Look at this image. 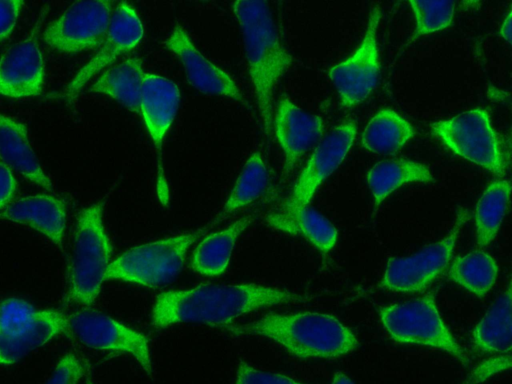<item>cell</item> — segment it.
Returning a JSON list of instances; mask_svg holds the SVG:
<instances>
[{
	"label": "cell",
	"mask_w": 512,
	"mask_h": 384,
	"mask_svg": "<svg viewBox=\"0 0 512 384\" xmlns=\"http://www.w3.org/2000/svg\"><path fill=\"white\" fill-rule=\"evenodd\" d=\"M208 229L207 225L131 247L111 261L105 280H118L151 288L167 285L178 276L190 248Z\"/></svg>",
	"instance_id": "cell-5"
},
{
	"label": "cell",
	"mask_w": 512,
	"mask_h": 384,
	"mask_svg": "<svg viewBox=\"0 0 512 384\" xmlns=\"http://www.w3.org/2000/svg\"><path fill=\"white\" fill-rule=\"evenodd\" d=\"M105 201H97L77 217L67 272V298L89 306L97 299L112 261L113 247L106 231Z\"/></svg>",
	"instance_id": "cell-4"
},
{
	"label": "cell",
	"mask_w": 512,
	"mask_h": 384,
	"mask_svg": "<svg viewBox=\"0 0 512 384\" xmlns=\"http://www.w3.org/2000/svg\"><path fill=\"white\" fill-rule=\"evenodd\" d=\"M357 134L353 121L334 127L316 146L299 173L289 196L282 203L309 206L318 188L341 165Z\"/></svg>",
	"instance_id": "cell-14"
},
{
	"label": "cell",
	"mask_w": 512,
	"mask_h": 384,
	"mask_svg": "<svg viewBox=\"0 0 512 384\" xmlns=\"http://www.w3.org/2000/svg\"><path fill=\"white\" fill-rule=\"evenodd\" d=\"M510 192L509 180L500 178L489 183L481 194L474 213L479 247L489 245L496 237L508 209Z\"/></svg>",
	"instance_id": "cell-29"
},
{
	"label": "cell",
	"mask_w": 512,
	"mask_h": 384,
	"mask_svg": "<svg viewBox=\"0 0 512 384\" xmlns=\"http://www.w3.org/2000/svg\"><path fill=\"white\" fill-rule=\"evenodd\" d=\"M431 132L453 153L497 176L506 170L502 142L485 109L475 108L431 124Z\"/></svg>",
	"instance_id": "cell-8"
},
{
	"label": "cell",
	"mask_w": 512,
	"mask_h": 384,
	"mask_svg": "<svg viewBox=\"0 0 512 384\" xmlns=\"http://www.w3.org/2000/svg\"><path fill=\"white\" fill-rule=\"evenodd\" d=\"M144 75L142 60L130 57L100 73L89 90L106 95L139 114Z\"/></svg>",
	"instance_id": "cell-23"
},
{
	"label": "cell",
	"mask_w": 512,
	"mask_h": 384,
	"mask_svg": "<svg viewBox=\"0 0 512 384\" xmlns=\"http://www.w3.org/2000/svg\"><path fill=\"white\" fill-rule=\"evenodd\" d=\"M412 125L392 109L378 111L362 132V145L376 154H393L413 136Z\"/></svg>",
	"instance_id": "cell-27"
},
{
	"label": "cell",
	"mask_w": 512,
	"mask_h": 384,
	"mask_svg": "<svg viewBox=\"0 0 512 384\" xmlns=\"http://www.w3.org/2000/svg\"><path fill=\"white\" fill-rule=\"evenodd\" d=\"M432 181L433 175L425 165L407 159L380 161L367 173V184L376 207L403 185Z\"/></svg>",
	"instance_id": "cell-26"
},
{
	"label": "cell",
	"mask_w": 512,
	"mask_h": 384,
	"mask_svg": "<svg viewBox=\"0 0 512 384\" xmlns=\"http://www.w3.org/2000/svg\"><path fill=\"white\" fill-rule=\"evenodd\" d=\"M0 219L27 225L61 247L66 212L62 200L51 195H34L9 203Z\"/></svg>",
	"instance_id": "cell-20"
},
{
	"label": "cell",
	"mask_w": 512,
	"mask_h": 384,
	"mask_svg": "<svg viewBox=\"0 0 512 384\" xmlns=\"http://www.w3.org/2000/svg\"><path fill=\"white\" fill-rule=\"evenodd\" d=\"M381 18L379 5L370 11L363 39L344 61L332 66L328 75L343 107L351 108L363 102L374 90L380 75L377 29Z\"/></svg>",
	"instance_id": "cell-12"
},
{
	"label": "cell",
	"mask_w": 512,
	"mask_h": 384,
	"mask_svg": "<svg viewBox=\"0 0 512 384\" xmlns=\"http://www.w3.org/2000/svg\"><path fill=\"white\" fill-rule=\"evenodd\" d=\"M270 185V173L263 155L254 151L247 158L235 183L209 228L262 197Z\"/></svg>",
	"instance_id": "cell-25"
},
{
	"label": "cell",
	"mask_w": 512,
	"mask_h": 384,
	"mask_svg": "<svg viewBox=\"0 0 512 384\" xmlns=\"http://www.w3.org/2000/svg\"><path fill=\"white\" fill-rule=\"evenodd\" d=\"M265 219L267 225L274 230L299 236L323 254H328L337 243V229L326 217L310 206H290L281 203L270 210Z\"/></svg>",
	"instance_id": "cell-19"
},
{
	"label": "cell",
	"mask_w": 512,
	"mask_h": 384,
	"mask_svg": "<svg viewBox=\"0 0 512 384\" xmlns=\"http://www.w3.org/2000/svg\"><path fill=\"white\" fill-rule=\"evenodd\" d=\"M143 36V23L135 7L127 2L118 3L97 52L71 79L65 89L66 97L70 100L75 98L91 79L137 47Z\"/></svg>",
	"instance_id": "cell-13"
},
{
	"label": "cell",
	"mask_w": 512,
	"mask_h": 384,
	"mask_svg": "<svg viewBox=\"0 0 512 384\" xmlns=\"http://www.w3.org/2000/svg\"><path fill=\"white\" fill-rule=\"evenodd\" d=\"M87 364L74 353L65 354L44 384H78L86 374Z\"/></svg>",
	"instance_id": "cell-32"
},
{
	"label": "cell",
	"mask_w": 512,
	"mask_h": 384,
	"mask_svg": "<svg viewBox=\"0 0 512 384\" xmlns=\"http://www.w3.org/2000/svg\"><path fill=\"white\" fill-rule=\"evenodd\" d=\"M0 161L43 189L52 190V183L30 145L25 125L2 113Z\"/></svg>",
	"instance_id": "cell-21"
},
{
	"label": "cell",
	"mask_w": 512,
	"mask_h": 384,
	"mask_svg": "<svg viewBox=\"0 0 512 384\" xmlns=\"http://www.w3.org/2000/svg\"><path fill=\"white\" fill-rule=\"evenodd\" d=\"M66 330L67 317L60 311L38 309L18 298L2 301L0 365L17 363Z\"/></svg>",
	"instance_id": "cell-7"
},
{
	"label": "cell",
	"mask_w": 512,
	"mask_h": 384,
	"mask_svg": "<svg viewBox=\"0 0 512 384\" xmlns=\"http://www.w3.org/2000/svg\"><path fill=\"white\" fill-rule=\"evenodd\" d=\"M180 105V91L167 77L145 72L139 103L146 131L157 150H161Z\"/></svg>",
	"instance_id": "cell-18"
},
{
	"label": "cell",
	"mask_w": 512,
	"mask_h": 384,
	"mask_svg": "<svg viewBox=\"0 0 512 384\" xmlns=\"http://www.w3.org/2000/svg\"><path fill=\"white\" fill-rule=\"evenodd\" d=\"M234 336L269 339L299 358L330 359L353 352L358 340L338 318L321 312L269 313L254 321L230 325Z\"/></svg>",
	"instance_id": "cell-3"
},
{
	"label": "cell",
	"mask_w": 512,
	"mask_h": 384,
	"mask_svg": "<svg viewBox=\"0 0 512 384\" xmlns=\"http://www.w3.org/2000/svg\"><path fill=\"white\" fill-rule=\"evenodd\" d=\"M447 277L477 297L485 296L494 286L498 265L492 255L483 250H474L458 255L450 261Z\"/></svg>",
	"instance_id": "cell-28"
},
{
	"label": "cell",
	"mask_w": 512,
	"mask_h": 384,
	"mask_svg": "<svg viewBox=\"0 0 512 384\" xmlns=\"http://www.w3.org/2000/svg\"><path fill=\"white\" fill-rule=\"evenodd\" d=\"M22 6L21 1H0V41L13 32Z\"/></svg>",
	"instance_id": "cell-34"
},
{
	"label": "cell",
	"mask_w": 512,
	"mask_h": 384,
	"mask_svg": "<svg viewBox=\"0 0 512 384\" xmlns=\"http://www.w3.org/2000/svg\"><path fill=\"white\" fill-rule=\"evenodd\" d=\"M240 27L248 74L265 137L272 136L274 96L292 63L269 4L265 1H236L232 4Z\"/></svg>",
	"instance_id": "cell-2"
},
{
	"label": "cell",
	"mask_w": 512,
	"mask_h": 384,
	"mask_svg": "<svg viewBox=\"0 0 512 384\" xmlns=\"http://www.w3.org/2000/svg\"><path fill=\"white\" fill-rule=\"evenodd\" d=\"M305 299V295L257 283L203 284L160 293L151 322L161 329L186 323L226 326L253 311Z\"/></svg>",
	"instance_id": "cell-1"
},
{
	"label": "cell",
	"mask_w": 512,
	"mask_h": 384,
	"mask_svg": "<svg viewBox=\"0 0 512 384\" xmlns=\"http://www.w3.org/2000/svg\"><path fill=\"white\" fill-rule=\"evenodd\" d=\"M86 384H94V383H93L91 380H89V379H88V380L86 381Z\"/></svg>",
	"instance_id": "cell-38"
},
{
	"label": "cell",
	"mask_w": 512,
	"mask_h": 384,
	"mask_svg": "<svg viewBox=\"0 0 512 384\" xmlns=\"http://www.w3.org/2000/svg\"><path fill=\"white\" fill-rule=\"evenodd\" d=\"M16 188L17 182L13 171L0 161V210L10 203Z\"/></svg>",
	"instance_id": "cell-35"
},
{
	"label": "cell",
	"mask_w": 512,
	"mask_h": 384,
	"mask_svg": "<svg viewBox=\"0 0 512 384\" xmlns=\"http://www.w3.org/2000/svg\"><path fill=\"white\" fill-rule=\"evenodd\" d=\"M468 216L466 210L459 211L452 229L445 237L412 255L390 258L380 286L402 293H413L427 288L447 269Z\"/></svg>",
	"instance_id": "cell-9"
},
{
	"label": "cell",
	"mask_w": 512,
	"mask_h": 384,
	"mask_svg": "<svg viewBox=\"0 0 512 384\" xmlns=\"http://www.w3.org/2000/svg\"><path fill=\"white\" fill-rule=\"evenodd\" d=\"M110 1H78L68 6L44 30L43 39L62 53L98 48L109 28L113 12Z\"/></svg>",
	"instance_id": "cell-11"
},
{
	"label": "cell",
	"mask_w": 512,
	"mask_h": 384,
	"mask_svg": "<svg viewBox=\"0 0 512 384\" xmlns=\"http://www.w3.org/2000/svg\"><path fill=\"white\" fill-rule=\"evenodd\" d=\"M380 321L396 342L441 350L464 365L469 357L443 320L433 293L382 307Z\"/></svg>",
	"instance_id": "cell-6"
},
{
	"label": "cell",
	"mask_w": 512,
	"mask_h": 384,
	"mask_svg": "<svg viewBox=\"0 0 512 384\" xmlns=\"http://www.w3.org/2000/svg\"><path fill=\"white\" fill-rule=\"evenodd\" d=\"M511 296V287L508 285L475 325L472 341L479 351L494 355L510 354L512 343Z\"/></svg>",
	"instance_id": "cell-24"
},
{
	"label": "cell",
	"mask_w": 512,
	"mask_h": 384,
	"mask_svg": "<svg viewBox=\"0 0 512 384\" xmlns=\"http://www.w3.org/2000/svg\"><path fill=\"white\" fill-rule=\"evenodd\" d=\"M253 221L251 215L243 216L216 232L204 235L191 254L193 271L207 277L223 274L229 266L238 239Z\"/></svg>",
	"instance_id": "cell-22"
},
{
	"label": "cell",
	"mask_w": 512,
	"mask_h": 384,
	"mask_svg": "<svg viewBox=\"0 0 512 384\" xmlns=\"http://www.w3.org/2000/svg\"><path fill=\"white\" fill-rule=\"evenodd\" d=\"M500 34L502 38L510 43L511 40V11L509 10L506 17L504 18L501 28H500Z\"/></svg>",
	"instance_id": "cell-36"
},
{
	"label": "cell",
	"mask_w": 512,
	"mask_h": 384,
	"mask_svg": "<svg viewBox=\"0 0 512 384\" xmlns=\"http://www.w3.org/2000/svg\"><path fill=\"white\" fill-rule=\"evenodd\" d=\"M66 331L88 348L132 357L145 373L151 375L153 368L149 340L140 331L90 309L67 316Z\"/></svg>",
	"instance_id": "cell-10"
},
{
	"label": "cell",
	"mask_w": 512,
	"mask_h": 384,
	"mask_svg": "<svg viewBox=\"0 0 512 384\" xmlns=\"http://www.w3.org/2000/svg\"><path fill=\"white\" fill-rule=\"evenodd\" d=\"M331 384H354V382L344 372H337L334 374Z\"/></svg>",
	"instance_id": "cell-37"
},
{
	"label": "cell",
	"mask_w": 512,
	"mask_h": 384,
	"mask_svg": "<svg viewBox=\"0 0 512 384\" xmlns=\"http://www.w3.org/2000/svg\"><path fill=\"white\" fill-rule=\"evenodd\" d=\"M415 18L414 38L428 35L450 26L454 16L452 1H410Z\"/></svg>",
	"instance_id": "cell-30"
},
{
	"label": "cell",
	"mask_w": 512,
	"mask_h": 384,
	"mask_svg": "<svg viewBox=\"0 0 512 384\" xmlns=\"http://www.w3.org/2000/svg\"><path fill=\"white\" fill-rule=\"evenodd\" d=\"M320 116L307 113L282 96L274 107L272 133L283 154L284 172L289 174L323 133Z\"/></svg>",
	"instance_id": "cell-16"
},
{
	"label": "cell",
	"mask_w": 512,
	"mask_h": 384,
	"mask_svg": "<svg viewBox=\"0 0 512 384\" xmlns=\"http://www.w3.org/2000/svg\"><path fill=\"white\" fill-rule=\"evenodd\" d=\"M234 384H305L287 375L267 371L241 361Z\"/></svg>",
	"instance_id": "cell-31"
},
{
	"label": "cell",
	"mask_w": 512,
	"mask_h": 384,
	"mask_svg": "<svg viewBox=\"0 0 512 384\" xmlns=\"http://www.w3.org/2000/svg\"><path fill=\"white\" fill-rule=\"evenodd\" d=\"M45 66L34 30L0 58V95L28 98L41 93Z\"/></svg>",
	"instance_id": "cell-17"
},
{
	"label": "cell",
	"mask_w": 512,
	"mask_h": 384,
	"mask_svg": "<svg viewBox=\"0 0 512 384\" xmlns=\"http://www.w3.org/2000/svg\"><path fill=\"white\" fill-rule=\"evenodd\" d=\"M510 366V354L494 355L477 365L463 384H480Z\"/></svg>",
	"instance_id": "cell-33"
},
{
	"label": "cell",
	"mask_w": 512,
	"mask_h": 384,
	"mask_svg": "<svg viewBox=\"0 0 512 384\" xmlns=\"http://www.w3.org/2000/svg\"><path fill=\"white\" fill-rule=\"evenodd\" d=\"M163 44L179 60L187 81L195 89L206 95L229 98L247 105L232 76L207 58L181 25H176L171 30Z\"/></svg>",
	"instance_id": "cell-15"
}]
</instances>
